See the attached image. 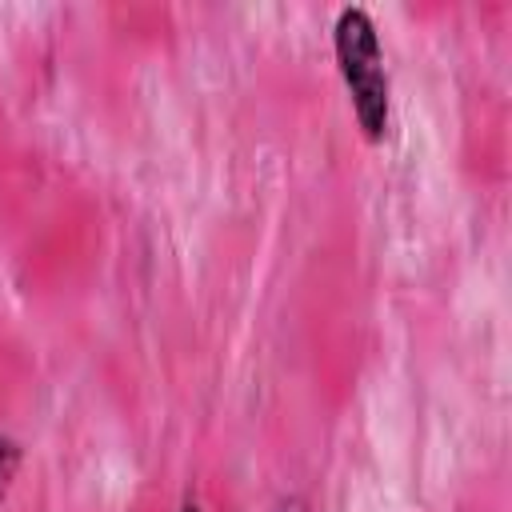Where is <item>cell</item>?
Listing matches in <instances>:
<instances>
[{"label": "cell", "instance_id": "cell-1", "mask_svg": "<svg viewBox=\"0 0 512 512\" xmlns=\"http://www.w3.org/2000/svg\"><path fill=\"white\" fill-rule=\"evenodd\" d=\"M332 60H336L356 132L368 144H384L392 136V76H388L380 28L364 4H344L336 12Z\"/></svg>", "mask_w": 512, "mask_h": 512}, {"label": "cell", "instance_id": "cell-2", "mask_svg": "<svg viewBox=\"0 0 512 512\" xmlns=\"http://www.w3.org/2000/svg\"><path fill=\"white\" fill-rule=\"evenodd\" d=\"M20 468H24V444L12 432L0 428V508L8 504V492L20 476Z\"/></svg>", "mask_w": 512, "mask_h": 512}, {"label": "cell", "instance_id": "cell-3", "mask_svg": "<svg viewBox=\"0 0 512 512\" xmlns=\"http://www.w3.org/2000/svg\"><path fill=\"white\" fill-rule=\"evenodd\" d=\"M272 512H312V508H308V500H304L300 492H284V496L272 504Z\"/></svg>", "mask_w": 512, "mask_h": 512}, {"label": "cell", "instance_id": "cell-4", "mask_svg": "<svg viewBox=\"0 0 512 512\" xmlns=\"http://www.w3.org/2000/svg\"><path fill=\"white\" fill-rule=\"evenodd\" d=\"M176 512H204V504H200L196 496H184V500L176 504Z\"/></svg>", "mask_w": 512, "mask_h": 512}]
</instances>
